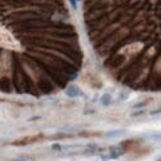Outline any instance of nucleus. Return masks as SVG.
Listing matches in <instances>:
<instances>
[{
    "instance_id": "nucleus-5",
    "label": "nucleus",
    "mask_w": 161,
    "mask_h": 161,
    "mask_svg": "<svg viewBox=\"0 0 161 161\" xmlns=\"http://www.w3.org/2000/svg\"><path fill=\"white\" fill-rule=\"evenodd\" d=\"M111 95L110 94H105L103 97H102V103L103 105H110L111 103Z\"/></svg>"
},
{
    "instance_id": "nucleus-3",
    "label": "nucleus",
    "mask_w": 161,
    "mask_h": 161,
    "mask_svg": "<svg viewBox=\"0 0 161 161\" xmlns=\"http://www.w3.org/2000/svg\"><path fill=\"white\" fill-rule=\"evenodd\" d=\"M66 94L68 97H76V95H80L81 94V92L79 90V88H76V86H70L68 89L66 90Z\"/></svg>"
},
{
    "instance_id": "nucleus-1",
    "label": "nucleus",
    "mask_w": 161,
    "mask_h": 161,
    "mask_svg": "<svg viewBox=\"0 0 161 161\" xmlns=\"http://www.w3.org/2000/svg\"><path fill=\"white\" fill-rule=\"evenodd\" d=\"M0 45L11 48V49H19L18 43L12 37V35L9 34L5 28H3L0 26Z\"/></svg>"
},
{
    "instance_id": "nucleus-4",
    "label": "nucleus",
    "mask_w": 161,
    "mask_h": 161,
    "mask_svg": "<svg viewBox=\"0 0 161 161\" xmlns=\"http://www.w3.org/2000/svg\"><path fill=\"white\" fill-rule=\"evenodd\" d=\"M39 140V137H27V139H23L22 142H13V144H27V143H32Z\"/></svg>"
},
{
    "instance_id": "nucleus-6",
    "label": "nucleus",
    "mask_w": 161,
    "mask_h": 161,
    "mask_svg": "<svg viewBox=\"0 0 161 161\" xmlns=\"http://www.w3.org/2000/svg\"><path fill=\"white\" fill-rule=\"evenodd\" d=\"M52 147H53V150H54V151H61V150H62L60 144H53Z\"/></svg>"
},
{
    "instance_id": "nucleus-2",
    "label": "nucleus",
    "mask_w": 161,
    "mask_h": 161,
    "mask_svg": "<svg viewBox=\"0 0 161 161\" xmlns=\"http://www.w3.org/2000/svg\"><path fill=\"white\" fill-rule=\"evenodd\" d=\"M142 48H143V45L140 43H135V44H131V45H128L126 48H124L121 52H123V53H128V56H129V54H134V53L139 52Z\"/></svg>"
}]
</instances>
